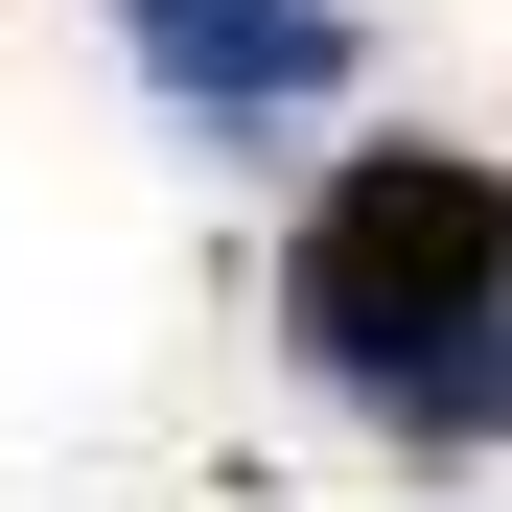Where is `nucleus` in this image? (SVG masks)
Here are the masks:
<instances>
[{"instance_id": "f257e3e1", "label": "nucleus", "mask_w": 512, "mask_h": 512, "mask_svg": "<svg viewBox=\"0 0 512 512\" xmlns=\"http://www.w3.org/2000/svg\"><path fill=\"white\" fill-rule=\"evenodd\" d=\"M280 350H303V396H350L373 443L489 466L512 443V163H466V140L326 163V210L280 233Z\"/></svg>"}, {"instance_id": "f03ea898", "label": "nucleus", "mask_w": 512, "mask_h": 512, "mask_svg": "<svg viewBox=\"0 0 512 512\" xmlns=\"http://www.w3.org/2000/svg\"><path fill=\"white\" fill-rule=\"evenodd\" d=\"M117 47H140L210 140H280L303 94H350V24H326V0H117Z\"/></svg>"}]
</instances>
